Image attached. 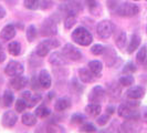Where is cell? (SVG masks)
Here are the masks:
<instances>
[{"mask_svg":"<svg viewBox=\"0 0 147 133\" xmlns=\"http://www.w3.org/2000/svg\"><path fill=\"white\" fill-rule=\"evenodd\" d=\"M71 37H72V40L75 43H78L79 45H82V47L90 45V44L92 43V41H93V36L84 27H78L72 32Z\"/></svg>","mask_w":147,"mask_h":133,"instance_id":"2","label":"cell"},{"mask_svg":"<svg viewBox=\"0 0 147 133\" xmlns=\"http://www.w3.org/2000/svg\"><path fill=\"white\" fill-rule=\"evenodd\" d=\"M145 96V89L140 86H131V88L126 91L127 99L133 100H140Z\"/></svg>","mask_w":147,"mask_h":133,"instance_id":"10","label":"cell"},{"mask_svg":"<svg viewBox=\"0 0 147 133\" xmlns=\"http://www.w3.org/2000/svg\"><path fill=\"white\" fill-rule=\"evenodd\" d=\"M38 78H39V82H40L41 87L43 89H49L51 87V75H50L48 70H45V69L41 70L39 75H38Z\"/></svg>","mask_w":147,"mask_h":133,"instance_id":"17","label":"cell"},{"mask_svg":"<svg viewBox=\"0 0 147 133\" xmlns=\"http://www.w3.org/2000/svg\"><path fill=\"white\" fill-rule=\"evenodd\" d=\"M50 49H51V47H50V44L48 43V41L43 40L42 42H40L37 45V48H36V54H37L38 57H40V58H43V57H45L49 53Z\"/></svg>","mask_w":147,"mask_h":133,"instance_id":"19","label":"cell"},{"mask_svg":"<svg viewBox=\"0 0 147 133\" xmlns=\"http://www.w3.org/2000/svg\"><path fill=\"white\" fill-rule=\"evenodd\" d=\"M126 42H127V36H126V33L124 32V31H122V32H121V33H119V35L117 36L116 40H115L116 47H117L118 49L123 50V49L125 48Z\"/></svg>","mask_w":147,"mask_h":133,"instance_id":"28","label":"cell"},{"mask_svg":"<svg viewBox=\"0 0 147 133\" xmlns=\"http://www.w3.org/2000/svg\"><path fill=\"white\" fill-rule=\"evenodd\" d=\"M80 131L81 132H95L96 131V126L94 124H92V123H82L81 128H80Z\"/></svg>","mask_w":147,"mask_h":133,"instance_id":"38","label":"cell"},{"mask_svg":"<svg viewBox=\"0 0 147 133\" xmlns=\"http://www.w3.org/2000/svg\"><path fill=\"white\" fill-rule=\"evenodd\" d=\"M118 82H119V84H121L122 87H131V86L134 84L135 79H134V77H133L131 73H126L119 78Z\"/></svg>","mask_w":147,"mask_h":133,"instance_id":"27","label":"cell"},{"mask_svg":"<svg viewBox=\"0 0 147 133\" xmlns=\"http://www.w3.org/2000/svg\"><path fill=\"white\" fill-rule=\"evenodd\" d=\"M146 33H147V27H146Z\"/></svg>","mask_w":147,"mask_h":133,"instance_id":"55","label":"cell"},{"mask_svg":"<svg viewBox=\"0 0 147 133\" xmlns=\"http://www.w3.org/2000/svg\"><path fill=\"white\" fill-rule=\"evenodd\" d=\"M138 107H140V102L137 100L128 99L126 102L119 104L117 109L118 117L123 119H140V114L137 111Z\"/></svg>","mask_w":147,"mask_h":133,"instance_id":"1","label":"cell"},{"mask_svg":"<svg viewBox=\"0 0 147 133\" xmlns=\"http://www.w3.org/2000/svg\"><path fill=\"white\" fill-rule=\"evenodd\" d=\"M2 101H3V104L6 107H11L13 101H15V96H13V93L9 90H6L5 93H3V96H2Z\"/></svg>","mask_w":147,"mask_h":133,"instance_id":"29","label":"cell"},{"mask_svg":"<svg viewBox=\"0 0 147 133\" xmlns=\"http://www.w3.org/2000/svg\"><path fill=\"white\" fill-rule=\"evenodd\" d=\"M115 12L119 17L131 18V17H134L140 12V7L135 3H132V2H122V3H119V6Z\"/></svg>","mask_w":147,"mask_h":133,"instance_id":"3","label":"cell"},{"mask_svg":"<svg viewBox=\"0 0 147 133\" xmlns=\"http://www.w3.org/2000/svg\"><path fill=\"white\" fill-rule=\"evenodd\" d=\"M134 1H140V0H134Z\"/></svg>","mask_w":147,"mask_h":133,"instance_id":"54","label":"cell"},{"mask_svg":"<svg viewBox=\"0 0 147 133\" xmlns=\"http://www.w3.org/2000/svg\"><path fill=\"white\" fill-rule=\"evenodd\" d=\"M16 28L13 24H7V26H5L2 30H1V32H0V39H2V40H11L12 38H15L16 36Z\"/></svg>","mask_w":147,"mask_h":133,"instance_id":"16","label":"cell"},{"mask_svg":"<svg viewBox=\"0 0 147 133\" xmlns=\"http://www.w3.org/2000/svg\"><path fill=\"white\" fill-rule=\"evenodd\" d=\"M147 57V47L146 45H143L140 47V49L138 50L137 54H136V60L138 63H144L146 61Z\"/></svg>","mask_w":147,"mask_h":133,"instance_id":"33","label":"cell"},{"mask_svg":"<svg viewBox=\"0 0 147 133\" xmlns=\"http://www.w3.org/2000/svg\"><path fill=\"white\" fill-rule=\"evenodd\" d=\"M54 96H55V93H54V92H49V99H53Z\"/></svg>","mask_w":147,"mask_h":133,"instance_id":"52","label":"cell"},{"mask_svg":"<svg viewBox=\"0 0 147 133\" xmlns=\"http://www.w3.org/2000/svg\"><path fill=\"white\" fill-rule=\"evenodd\" d=\"M6 60V53L3 52V49H2V44L0 43V63L3 62Z\"/></svg>","mask_w":147,"mask_h":133,"instance_id":"47","label":"cell"},{"mask_svg":"<svg viewBox=\"0 0 147 133\" xmlns=\"http://www.w3.org/2000/svg\"><path fill=\"white\" fill-rule=\"evenodd\" d=\"M145 62H146V64H147V57H146V61H145Z\"/></svg>","mask_w":147,"mask_h":133,"instance_id":"53","label":"cell"},{"mask_svg":"<svg viewBox=\"0 0 147 133\" xmlns=\"http://www.w3.org/2000/svg\"><path fill=\"white\" fill-rule=\"evenodd\" d=\"M52 6V2L50 0H41V2H40V7L42 8V9H48V8H50Z\"/></svg>","mask_w":147,"mask_h":133,"instance_id":"46","label":"cell"},{"mask_svg":"<svg viewBox=\"0 0 147 133\" xmlns=\"http://www.w3.org/2000/svg\"><path fill=\"white\" fill-rule=\"evenodd\" d=\"M146 1H147V0H146Z\"/></svg>","mask_w":147,"mask_h":133,"instance_id":"56","label":"cell"},{"mask_svg":"<svg viewBox=\"0 0 147 133\" xmlns=\"http://www.w3.org/2000/svg\"><path fill=\"white\" fill-rule=\"evenodd\" d=\"M26 35H27V39H28V41H29V42H33V41L36 40L37 35H38L37 28H36L33 24H30L29 27L27 28V32H26Z\"/></svg>","mask_w":147,"mask_h":133,"instance_id":"30","label":"cell"},{"mask_svg":"<svg viewBox=\"0 0 147 133\" xmlns=\"http://www.w3.org/2000/svg\"><path fill=\"white\" fill-rule=\"evenodd\" d=\"M37 115L32 113H24L22 115V123L27 126H33L37 123Z\"/></svg>","mask_w":147,"mask_h":133,"instance_id":"24","label":"cell"},{"mask_svg":"<svg viewBox=\"0 0 147 133\" xmlns=\"http://www.w3.org/2000/svg\"><path fill=\"white\" fill-rule=\"evenodd\" d=\"M26 108H28L27 101L24 99H18L16 101V111L17 112H23L26 110Z\"/></svg>","mask_w":147,"mask_h":133,"instance_id":"37","label":"cell"},{"mask_svg":"<svg viewBox=\"0 0 147 133\" xmlns=\"http://www.w3.org/2000/svg\"><path fill=\"white\" fill-rule=\"evenodd\" d=\"M72 87H73V88L75 89V91L79 92V93H81L82 91H83V87H82V86H79V83H78L75 78L72 80Z\"/></svg>","mask_w":147,"mask_h":133,"instance_id":"45","label":"cell"},{"mask_svg":"<svg viewBox=\"0 0 147 133\" xmlns=\"http://www.w3.org/2000/svg\"><path fill=\"white\" fill-rule=\"evenodd\" d=\"M6 9L2 7V6H0V19H2V18H5V16H6Z\"/></svg>","mask_w":147,"mask_h":133,"instance_id":"50","label":"cell"},{"mask_svg":"<svg viewBox=\"0 0 147 133\" xmlns=\"http://www.w3.org/2000/svg\"><path fill=\"white\" fill-rule=\"evenodd\" d=\"M50 63L53 66H65L66 63L69 62V60L65 58V56L62 53V52H52L50 54V58H49Z\"/></svg>","mask_w":147,"mask_h":133,"instance_id":"12","label":"cell"},{"mask_svg":"<svg viewBox=\"0 0 147 133\" xmlns=\"http://www.w3.org/2000/svg\"><path fill=\"white\" fill-rule=\"evenodd\" d=\"M119 6V2H118V0H107V7L110 9L111 11H116V9L118 8Z\"/></svg>","mask_w":147,"mask_h":133,"instance_id":"43","label":"cell"},{"mask_svg":"<svg viewBox=\"0 0 147 133\" xmlns=\"http://www.w3.org/2000/svg\"><path fill=\"white\" fill-rule=\"evenodd\" d=\"M114 32V24L110 20H102L96 26V33L101 39H109Z\"/></svg>","mask_w":147,"mask_h":133,"instance_id":"4","label":"cell"},{"mask_svg":"<svg viewBox=\"0 0 147 133\" xmlns=\"http://www.w3.org/2000/svg\"><path fill=\"white\" fill-rule=\"evenodd\" d=\"M101 111H102V107L98 103H90L85 107V113L92 118L98 117L101 114Z\"/></svg>","mask_w":147,"mask_h":133,"instance_id":"18","label":"cell"},{"mask_svg":"<svg viewBox=\"0 0 147 133\" xmlns=\"http://www.w3.org/2000/svg\"><path fill=\"white\" fill-rule=\"evenodd\" d=\"M109 120H110V114L107 113V114H103V115H100L98 118L96 119V123L98 124V126H105L107 122H109Z\"/></svg>","mask_w":147,"mask_h":133,"instance_id":"41","label":"cell"},{"mask_svg":"<svg viewBox=\"0 0 147 133\" xmlns=\"http://www.w3.org/2000/svg\"><path fill=\"white\" fill-rule=\"evenodd\" d=\"M86 3H88V8L91 14L96 16H98L101 14L102 8H101V5L96 0H86Z\"/></svg>","mask_w":147,"mask_h":133,"instance_id":"23","label":"cell"},{"mask_svg":"<svg viewBox=\"0 0 147 133\" xmlns=\"http://www.w3.org/2000/svg\"><path fill=\"white\" fill-rule=\"evenodd\" d=\"M30 86H31V88L33 89V90H39L40 88H42L40 82H39V78L36 77V75H32L31 81H30Z\"/></svg>","mask_w":147,"mask_h":133,"instance_id":"42","label":"cell"},{"mask_svg":"<svg viewBox=\"0 0 147 133\" xmlns=\"http://www.w3.org/2000/svg\"><path fill=\"white\" fill-rule=\"evenodd\" d=\"M62 53L65 56L66 59L71 61H79L82 59L81 51L72 43H66L62 49Z\"/></svg>","mask_w":147,"mask_h":133,"instance_id":"7","label":"cell"},{"mask_svg":"<svg viewBox=\"0 0 147 133\" xmlns=\"http://www.w3.org/2000/svg\"><path fill=\"white\" fill-rule=\"evenodd\" d=\"M41 99H42V96H41V94H39V93H32L31 96L27 100V105H28V108H33L34 105H37V104L41 101Z\"/></svg>","mask_w":147,"mask_h":133,"instance_id":"31","label":"cell"},{"mask_svg":"<svg viewBox=\"0 0 147 133\" xmlns=\"http://www.w3.org/2000/svg\"><path fill=\"white\" fill-rule=\"evenodd\" d=\"M31 94H32V93H31L30 91H23L21 93V96H22V99H24V100L27 101L30 96H31Z\"/></svg>","mask_w":147,"mask_h":133,"instance_id":"48","label":"cell"},{"mask_svg":"<svg viewBox=\"0 0 147 133\" xmlns=\"http://www.w3.org/2000/svg\"><path fill=\"white\" fill-rule=\"evenodd\" d=\"M47 131L48 132H64V129L62 126H57V124H51V126H48Z\"/></svg>","mask_w":147,"mask_h":133,"instance_id":"44","label":"cell"},{"mask_svg":"<svg viewBox=\"0 0 147 133\" xmlns=\"http://www.w3.org/2000/svg\"><path fill=\"white\" fill-rule=\"evenodd\" d=\"M24 7L29 10H36L40 7V0H24Z\"/></svg>","mask_w":147,"mask_h":133,"instance_id":"35","label":"cell"},{"mask_svg":"<svg viewBox=\"0 0 147 133\" xmlns=\"http://www.w3.org/2000/svg\"><path fill=\"white\" fill-rule=\"evenodd\" d=\"M75 23H76V18H75V16L69 15L65 18V20H64V28L67 30L72 29V27H73Z\"/></svg>","mask_w":147,"mask_h":133,"instance_id":"36","label":"cell"},{"mask_svg":"<svg viewBox=\"0 0 147 133\" xmlns=\"http://www.w3.org/2000/svg\"><path fill=\"white\" fill-rule=\"evenodd\" d=\"M85 120H86V118H85L83 114H81V113H74L73 115L71 117V123H72V124L79 126V124L84 123Z\"/></svg>","mask_w":147,"mask_h":133,"instance_id":"34","label":"cell"},{"mask_svg":"<svg viewBox=\"0 0 147 133\" xmlns=\"http://www.w3.org/2000/svg\"><path fill=\"white\" fill-rule=\"evenodd\" d=\"M18 115L16 111H6L1 118V123L6 128H12L17 123Z\"/></svg>","mask_w":147,"mask_h":133,"instance_id":"9","label":"cell"},{"mask_svg":"<svg viewBox=\"0 0 147 133\" xmlns=\"http://www.w3.org/2000/svg\"><path fill=\"white\" fill-rule=\"evenodd\" d=\"M8 52L13 56V57H17L20 54L21 52V44L19 43L18 41H12L8 44Z\"/></svg>","mask_w":147,"mask_h":133,"instance_id":"25","label":"cell"},{"mask_svg":"<svg viewBox=\"0 0 147 133\" xmlns=\"http://www.w3.org/2000/svg\"><path fill=\"white\" fill-rule=\"evenodd\" d=\"M109 96L113 99H116L121 96V84H111L109 87Z\"/></svg>","mask_w":147,"mask_h":133,"instance_id":"32","label":"cell"},{"mask_svg":"<svg viewBox=\"0 0 147 133\" xmlns=\"http://www.w3.org/2000/svg\"><path fill=\"white\" fill-rule=\"evenodd\" d=\"M114 110H115V108H114L113 105H110V107H107V113H109L110 115L114 113Z\"/></svg>","mask_w":147,"mask_h":133,"instance_id":"51","label":"cell"},{"mask_svg":"<svg viewBox=\"0 0 147 133\" xmlns=\"http://www.w3.org/2000/svg\"><path fill=\"white\" fill-rule=\"evenodd\" d=\"M70 107H71V100L69 98H60L54 104V110L61 112V111L67 110Z\"/></svg>","mask_w":147,"mask_h":133,"instance_id":"21","label":"cell"},{"mask_svg":"<svg viewBox=\"0 0 147 133\" xmlns=\"http://www.w3.org/2000/svg\"><path fill=\"white\" fill-rule=\"evenodd\" d=\"M79 78L83 83H92L95 81L96 75L88 68L79 69Z\"/></svg>","mask_w":147,"mask_h":133,"instance_id":"15","label":"cell"},{"mask_svg":"<svg viewBox=\"0 0 147 133\" xmlns=\"http://www.w3.org/2000/svg\"><path fill=\"white\" fill-rule=\"evenodd\" d=\"M136 66L133 63L132 61H129V62H127L125 66H124V68H123V71L125 72V73H134L135 71H136Z\"/></svg>","mask_w":147,"mask_h":133,"instance_id":"40","label":"cell"},{"mask_svg":"<svg viewBox=\"0 0 147 133\" xmlns=\"http://www.w3.org/2000/svg\"><path fill=\"white\" fill-rule=\"evenodd\" d=\"M41 35L44 37H53L58 33V26L57 22L52 18H47L44 19L42 24H41Z\"/></svg>","mask_w":147,"mask_h":133,"instance_id":"5","label":"cell"},{"mask_svg":"<svg viewBox=\"0 0 147 133\" xmlns=\"http://www.w3.org/2000/svg\"><path fill=\"white\" fill-rule=\"evenodd\" d=\"M123 132H137L140 131V126L138 119H125V122L121 126Z\"/></svg>","mask_w":147,"mask_h":133,"instance_id":"11","label":"cell"},{"mask_svg":"<svg viewBox=\"0 0 147 133\" xmlns=\"http://www.w3.org/2000/svg\"><path fill=\"white\" fill-rule=\"evenodd\" d=\"M105 96H106V91L103 87L101 86H95L94 88L92 89L88 93V101L91 103H101L103 102L104 99H105Z\"/></svg>","mask_w":147,"mask_h":133,"instance_id":"6","label":"cell"},{"mask_svg":"<svg viewBox=\"0 0 147 133\" xmlns=\"http://www.w3.org/2000/svg\"><path fill=\"white\" fill-rule=\"evenodd\" d=\"M88 69L95 74L96 77H100V74L102 72V69H103V64L98 60H92L88 62Z\"/></svg>","mask_w":147,"mask_h":133,"instance_id":"22","label":"cell"},{"mask_svg":"<svg viewBox=\"0 0 147 133\" xmlns=\"http://www.w3.org/2000/svg\"><path fill=\"white\" fill-rule=\"evenodd\" d=\"M103 56H104V61L106 63L107 66H112L115 64L116 60H117V56H116V52L115 50L112 48V47H106L105 50L103 52Z\"/></svg>","mask_w":147,"mask_h":133,"instance_id":"13","label":"cell"},{"mask_svg":"<svg viewBox=\"0 0 147 133\" xmlns=\"http://www.w3.org/2000/svg\"><path fill=\"white\" fill-rule=\"evenodd\" d=\"M140 41H142V39H140V37L138 35H136V33L132 35L131 40H129V43L127 45V52L131 54V53H133L135 50H137V49L140 48Z\"/></svg>","mask_w":147,"mask_h":133,"instance_id":"20","label":"cell"},{"mask_svg":"<svg viewBox=\"0 0 147 133\" xmlns=\"http://www.w3.org/2000/svg\"><path fill=\"white\" fill-rule=\"evenodd\" d=\"M24 71V66L21 62L19 61H9L8 64L5 68V72L6 74H8L9 77H17V75H20L23 73Z\"/></svg>","mask_w":147,"mask_h":133,"instance_id":"8","label":"cell"},{"mask_svg":"<svg viewBox=\"0 0 147 133\" xmlns=\"http://www.w3.org/2000/svg\"><path fill=\"white\" fill-rule=\"evenodd\" d=\"M104 50H105V47L100 43L94 44V45L91 48V52H92L94 56H101V54H103Z\"/></svg>","mask_w":147,"mask_h":133,"instance_id":"39","label":"cell"},{"mask_svg":"<svg viewBox=\"0 0 147 133\" xmlns=\"http://www.w3.org/2000/svg\"><path fill=\"white\" fill-rule=\"evenodd\" d=\"M142 119H143V121H144L145 123H147V107L143 109V112H142Z\"/></svg>","mask_w":147,"mask_h":133,"instance_id":"49","label":"cell"},{"mask_svg":"<svg viewBox=\"0 0 147 133\" xmlns=\"http://www.w3.org/2000/svg\"><path fill=\"white\" fill-rule=\"evenodd\" d=\"M50 114H51V110L47 105H44V104L39 105L37 109H36V115H37L38 118L45 119L48 118Z\"/></svg>","mask_w":147,"mask_h":133,"instance_id":"26","label":"cell"},{"mask_svg":"<svg viewBox=\"0 0 147 133\" xmlns=\"http://www.w3.org/2000/svg\"><path fill=\"white\" fill-rule=\"evenodd\" d=\"M9 84L13 90H21L28 84V78L23 77L21 74L17 77H12V79L9 81Z\"/></svg>","mask_w":147,"mask_h":133,"instance_id":"14","label":"cell"}]
</instances>
